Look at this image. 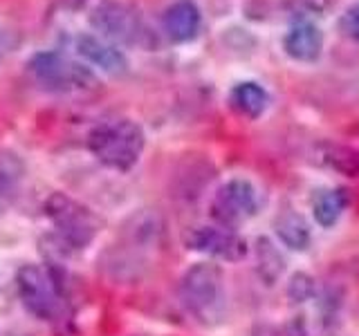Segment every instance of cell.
<instances>
[{"label":"cell","instance_id":"6da1fadb","mask_svg":"<svg viewBox=\"0 0 359 336\" xmlns=\"http://www.w3.org/2000/svg\"><path fill=\"white\" fill-rule=\"evenodd\" d=\"M162 235L164 222L160 213L151 209L137 211L123 222L117 240L104 251L101 269L117 283H137L153 267Z\"/></svg>","mask_w":359,"mask_h":336},{"label":"cell","instance_id":"7a4b0ae2","mask_svg":"<svg viewBox=\"0 0 359 336\" xmlns=\"http://www.w3.org/2000/svg\"><path fill=\"white\" fill-rule=\"evenodd\" d=\"M86 146L95 160L110 171L128 173L137 166L146 148V134L137 121L126 117H115L99 121L88 132Z\"/></svg>","mask_w":359,"mask_h":336},{"label":"cell","instance_id":"3957f363","mask_svg":"<svg viewBox=\"0 0 359 336\" xmlns=\"http://www.w3.org/2000/svg\"><path fill=\"white\" fill-rule=\"evenodd\" d=\"M180 300L200 325H218L227 316L224 274L213 262L191 265L180 278Z\"/></svg>","mask_w":359,"mask_h":336},{"label":"cell","instance_id":"277c9868","mask_svg":"<svg viewBox=\"0 0 359 336\" xmlns=\"http://www.w3.org/2000/svg\"><path fill=\"white\" fill-rule=\"evenodd\" d=\"M16 289L25 309L43 323L61 325L70 316L65 285L52 267L22 265L16 274Z\"/></svg>","mask_w":359,"mask_h":336},{"label":"cell","instance_id":"5b68a950","mask_svg":"<svg viewBox=\"0 0 359 336\" xmlns=\"http://www.w3.org/2000/svg\"><path fill=\"white\" fill-rule=\"evenodd\" d=\"M43 211L54 229L56 244L67 253L86 249L101 229V220L95 213L65 193H52L45 200Z\"/></svg>","mask_w":359,"mask_h":336},{"label":"cell","instance_id":"8992f818","mask_svg":"<svg viewBox=\"0 0 359 336\" xmlns=\"http://www.w3.org/2000/svg\"><path fill=\"white\" fill-rule=\"evenodd\" d=\"M27 74L39 88L56 94L88 92L97 88V74L88 63L67 59L63 52L43 50L29 56Z\"/></svg>","mask_w":359,"mask_h":336},{"label":"cell","instance_id":"52a82bcc","mask_svg":"<svg viewBox=\"0 0 359 336\" xmlns=\"http://www.w3.org/2000/svg\"><path fill=\"white\" fill-rule=\"evenodd\" d=\"M90 25L95 27L97 36L115 43L117 48L144 45L149 36L142 14L123 0H101L90 14Z\"/></svg>","mask_w":359,"mask_h":336},{"label":"cell","instance_id":"ba28073f","mask_svg":"<svg viewBox=\"0 0 359 336\" xmlns=\"http://www.w3.org/2000/svg\"><path fill=\"white\" fill-rule=\"evenodd\" d=\"M258 209H261L258 188L245 177H231L220 184L209 206L211 218L227 229H238L256 216Z\"/></svg>","mask_w":359,"mask_h":336},{"label":"cell","instance_id":"9c48e42d","mask_svg":"<svg viewBox=\"0 0 359 336\" xmlns=\"http://www.w3.org/2000/svg\"><path fill=\"white\" fill-rule=\"evenodd\" d=\"M187 244L191 251L209 255L213 260L222 262H238L247 255L250 246L233 229L220 227V224H207L196 227L187 233Z\"/></svg>","mask_w":359,"mask_h":336},{"label":"cell","instance_id":"30bf717a","mask_svg":"<svg viewBox=\"0 0 359 336\" xmlns=\"http://www.w3.org/2000/svg\"><path fill=\"white\" fill-rule=\"evenodd\" d=\"M74 50L88 65H93L110 76H121L128 70L126 54L115 43L101 38L97 34H81V36H76Z\"/></svg>","mask_w":359,"mask_h":336},{"label":"cell","instance_id":"8fae6325","mask_svg":"<svg viewBox=\"0 0 359 336\" xmlns=\"http://www.w3.org/2000/svg\"><path fill=\"white\" fill-rule=\"evenodd\" d=\"M283 50L292 61L314 63L323 54V31L314 20H297L283 36Z\"/></svg>","mask_w":359,"mask_h":336},{"label":"cell","instance_id":"7c38bea8","mask_svg":"<svg viewBox=\"0 0 359 336\" xmlns=\"http://www.w3.org/2000/svg\"><path fill=\"white\" fill-rule=\"evenodd\" d=\"M162 22L166 36L177 45H184L198 36L202 14L194 0H175L173 5L166 7Z\"/></svg>","mask_w":359,"mask_h":336},{"label":"cell","instance_id":"4fadbf2b","mask_svg":"<svg viewBox=\"0 0 359 336\" xmlns=\"http://www.w3.org/2000/svg\"><path fill=\"white\" fill-rule=\"evenodd\" d=\"M346 206H348V190H344L339 186L314 188L310 195L312 216L317 220L319 227H323V229H332L334 224L341 220Z\"/></svg>","mask_w":359,"mask_h":336},{"label":"cell","instance_id":"5bb4252c","mask_svg":"<svg viewBox=\"0 0 359 336\" xmlns=\"http://www.w3.org/2000/svg\"><path fill=\"white\" fill-rule=\"evenodd\" d=\"M274 231L278 235V240L292 251H306L312 242V231L308 220L294 209H285L278 213L274 218Z\"/></svg>","mask_w":359,"mask_h":336},{"label":"cell","instance_id":"9a60e30c","mask_svg":"<svg viewBox=\"0 0 359 336\" xmlns=\"http://www.w3.org/2000/svg\"><path fill=\"white\" fill-rule=\"evenodd\" d=\"M27 164L14 150H0V206L11 204L25 184Z\"/></svg>","mask_w":359,"mask_h":336},{"label":"cell","instance_id":"2e32d148","mask_svg":"<svg viewBox=\"0 0 359 336\" xmlns=\"http://www.w3.org/2000/svg\"><path fill=\"white\" fill-rule=\"evenodd\" d=\"M231 106L247 119H258L265 115L269 108V94L267 90L256 81H241L231 88L229 92Z\"/></svg>","mask_w":359,"mask_h":336},{"label":"cell","instance_id":"e0dca14e","mask_svg":"<svg viewBox=\"0 0 359 336\" xmlns=\"http://www.w3.org/2000/svg\"><path fill=\"white\" fill-rule=\"evenodd\" d=\"M317 162L339 175L359 177V150H355L353 146L321 141L317 146Z\"/></svg>","mask_w":359,"mask_h":336},{"label":"cell","instance_id":"ac0fdd59","mask_svg":"<svg viewBox=\"0 0 359 336\" xmlns=\"http://www.w3.org/2000/svg\"><path fill=\"white\" fill-rule=\"evenodd\" d=\"M254 246H256L254 255H256L258 278H261L265 285H276L285 272V258L280 255V251L269 238H258Z\"/></svg>","mask_w":359,"mask_h":336},{"label":"cell","instance_id":"d6986e66","mask_svg":"<svg viewBox=\"0 0 359 336\" xmlns=\"http://www.w3.org/2000/svg\"><path fill=\"white\" fill-rule=\"evenodd\" d=\"M328 0H283V7L290 14H294L299 20H310L314 16H321L328 9Z\"/></svg>","mask_w":359,"mask_h":336},{"label":"cell","instance_id":"ffe728a7","mask_svg":"<svg viewBox=\"0 0 359 336\" xmlns=\"http://www.w3.org/2000/svg\"><path fill=\"white\" fill-rule=\"evenodd\" d=\"M314 294V280L308 274H294L287 285V296L294 302H306Z\"/></svg>","mask_w":359,"mask_h":336},{"label":"cell","instance_id":"44dd1931","mask_svg":"<svg viewBox=\"0 0 359 336\" xmlns=\"http://www.w3.org/2000/svg\"><path fill=\"white\" fill-rule=\"evenodd\" d=\"M339 27L348 38L359 43V3L351 5L344 11L341 18H339Z\"/></svg>","mask_w":359,"mask_h":336},{"label":"cell","instance_id":"7402d4cb","mask_svg":"<svg viewBox=\"0 0 359 336\" xmlns=\"http://www.w3.org/2000/svg\"><path fill=\"white\" fill-rule=\"evenodd\" d=\"M11 45H14V41H11V34L0 27V61H3L5 56L11 52Z\"/></svg>","mask_w":359,"mask_h":336},{"label":"cell","instance_id":"603a6c76","mask_svg":"<svg viewBox=\"0 0 359 336\" xmlns=\"http://www.w3.org/2000/svg\"><path fill=\"white\" fill-rule=\"evenodd\" d=\"M5 336H27V334H5Z\"/></svg>","mask_w":359,"mask_h":336}]
</instances>
